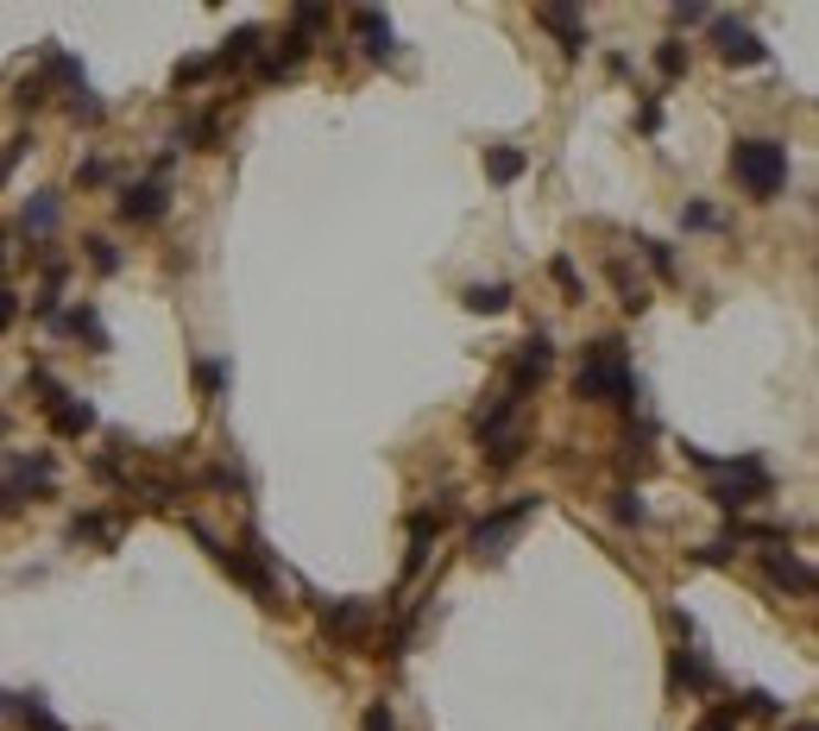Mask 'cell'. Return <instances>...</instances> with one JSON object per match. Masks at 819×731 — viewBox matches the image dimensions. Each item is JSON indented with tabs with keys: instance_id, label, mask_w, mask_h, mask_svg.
Returning a JSON list of instances; mask_svg holds the SVG:
<instances>
[{
	"instance_id": "6da1fadb",
	"label": "cell",
	"mask_w": 819,
	"mask_h": 731,
	"mask_svg": "<svg viewBox=\"0 0 819 731\" xmlns=\"http://www.w3.org/2000/svg\"><path fill=\"white\" fill-rule=\"evenodd\" d=\"M574 391L586 404H643V385H637V373H631V359H624V341H593L586 347V359H580V373H574Z\"/></svg>"
},
{
	"instance_id": "7a4b0ae2",
	"label": "cell",
	"mask_w": 819,
	"mask_h": 731,
	"mask_svg": "<svg viewBox=\"0 0 819 731\" xmlns=\"http://www.w3.org/2000/svg\"><path fill=\"white\" fill-rule=\"evenodd\" d=\"M190 536H196L202 549L222 561V574H234L246 593L259 599V605H278V580H271V549H266V536H259V530H246V549H222V542L202 530V524H190Z\"/></svg>"
},
{
	"instance_id": "3957f363",
	"label": "cell",
	"mask_w": 819,
	"mask_h": 731,
	"mask_svg": "<svg viewBox=\"0 0 819 731\" xmlns=\"http://www.w3.org/2000/svg\"><path fill=\"white\" fill-rule=\"evenodd\" d=\"M731 178L744 183L756 202H769L788 190V146H775V139H737L731 146Z\"/></svg>"
},
{
	"instance_id": "277c9868",
	"label": "cell",
	"mask_w": 819,
	"mask_h": 731,
	"mask_svg": "<svg viewBox=\"0 0 819 731\" xmlns=\"http://www.w3.org/2000/svg\"><path fill=\"white\" fill-rule=\"evenodd\" d=\"M536 510H542V498H536V492H517L510 505L486 510V517L473 524V536H466V542H473V555H479V561H498V555H505L510 542H517V530L530 524Z\"/></svg>"
},
{
	"instance_id": "5b68a950",
	"label": "cell",
	"mask_w": 819,
	"mask_h": 731,
	"mask_svg": "<svg viewBox=\"0 0 819 731\" xmlns=\"http://www.w3.org/2000/svg\"><path fill=\"white\" fill-rule=\"evenodd\" d=\"M51 480H57V461H51V454H20L13 473L0 480V517H20V510L32 505V492H51Z\"/></svg>"
},
{
	"instance_id": "8992f818",
	"label": "cell",
	"mask_w": 819,
	"mask_h": 731,
	"mask_svg": "<svg viewBox=\"0 0 819 731\" xmlns=\"http://www.w3.org/2000/svg\"><path fill=\"white\" fill-rule=\"evenodd\" d=\"M554 366V341L542 329L530 334V341H524V347H517V359H510V373H505V398L510 404H524L536 391V385H542V373H549Z\"/></svg>"
},
{
	"instance_id": "52a82bcc",
	"label": "cell",
	"mask_w": 819,
	"mask_h": 731,
	"mask_svg": "<svg viewBox=\"0 0 819 731\" xmlns=\"http://www.w3.org/2000/svg\"><path fill=\"white\" fill-rule=\"evenodd\" d=\"M114 208H120V222L152 227V222H164V215H171V190H164L158 178H139V183H127V190H120V202H114Z\"/></svg>"
},
{
	"instance_id": "ba28073f",
	"label": "cell",
	"mask_w": 819,
	"mask_h": 731,
	"mask_svg": "<svg viewBox=\"0 0 819 731\" xmlns=\"http://www.w3.org/2000/svg\"><path fill=\"white\" fill-rule=\"evenodd\" d=\"M712 45H719L725 64H769V45L744 20H712Z\"/></svg>"
},
{
	"instance_id": "9c48e42d",
	"label": "cell",
	"mask_w": 819,
	"mask_h": 731,
	"mask_svg": "<svg viewBox=\"0 0 819 731\" xmlns=\"http://www.w3.org/2000/svg\"><path fill=\"white\" fill-rule=\"evenodd\" d=\"M763 574H769V587H788V593L813 599V568H807L800 555H788V549H763Z\"/></svg>"
},
{
	"instance_id": "30bf717a",
	"label": "cell",
	"mask_w": 819,
	"mask_h": 731,
	"mask_svg": "<svg viewBox=\"0 0 819 731\" xmlns=\"http://www.w3.org/2000/svg\"><path fill=\"white\" fill-rule=\"evenodd\" d=\"M45 422H51V436H64V442H83L95 429V404L89 398H57L45 410Z\"/></svg>"
},
{
	"instance_id": "8fae6325",
	"label": "cell",
	"mask_w": 819,
	"mask_h": 731,
	"mask_svg": "<svg viewBox=\"0 0 819 731\" xmlns=\"http://www.w3.org/2000/svg\"><path fill=\"white\" fill-rule=\"evenodd\" d=\"M354 32H359V45H366V57H373V64H385V57L398 51V32H391V20H385L378 7H359Z\"/></svg>"
},
{
	"instance_id": "7c38bea8",
	"label": "cell",
	"mask_w": 819,
	"mask_h": 731,
	"mask_svg": "<svg viewBox=\"0 0 819 731\" xmlns=\"http://www.w3.org/2000/svg\"><path fill=\"white\" fill-rule=\"evenodd\" d=\"M618 461H624V473H649L656 466V429L649 422H631L618 436Z\"/></svg>"
},
{
	"instance_id": "4fadbf2b",
	"label": "cell",
	"mask_w": 819,
	"mask_h": 731,
	"mask_svg": "<svg viewBox=\"0 0 819 731\" xmlns=\"http://www.w3.org/2000/svg\"><path fill=\"white\" fill-rule=\"evenodd\" d=\"M51 329H57V334H83V341H89L95 354H108V347H114V341H108V329H101V310H95V303H76V310H69V315H57Z\"/></svg>"
},
{
	"instance_id": "5bb4252c",
	"label": "cell",
	"mask_w": 819,
	"mask_h": 731,
	"mask_svg": "<svg viewBox=\"0 0 819 731\" xmlns=\"http://www.w3.org/2000/svg\"><path fill=\"white\" fill-rule=\"evenodd\" d=\"M536 20H542L554 39H561V51H568V57H580V51H586V20H580L574 7H542Z\"/></svg>"
},
{
	"instance_id": "9a60e30c",
	"label": "cell",
	"mask_w": 819,
	"mask_h": 731,
	"mask_svg": "<svg viewBox=\"0 0 819 731\" xmlns=\"http://www.w3.org/2000/svg\"><path fill=\"white\" fill-rule=\"evenodd\" d=\"M322 624H328V637H366V605L334 599V605H322Z\"/></svg>"
},
{
	"instance_id": "2e32d148",
	"label": "cell",
	"mask_w": 819,
	"mask_h": 731,
	"mask_svg": "<svg viewBox=\"0 0 819 731\" xmlns=\"http://www.w3.org/2000/svg\"><path fill=\"white\" fill-rule=\"evenodd\" d=\"M259 45H266V32H259V25H234V32H227V45H222V57H215V69L252 64V57H259Z\"/></svg>"
},
{
	"instance_id": "e0dca14e",
	"label": "cell",
	"mask_w": 819,
	"mask_h": 731,
	"mask_svg": "<svg viewBox=\"0 0 819 731\" xmlns=\"http://www.w3.org/2000/svg\"><path fill=\"white\" fill-rule=\"evenodd\" d=\"M668 681L687 687V694H707V687H712V668L700 663V649H675V663H668Z\"/></svg>"
},
{
	"instance_id": "ac0fdd59",
	"label": "cell",
	"mask_w": 819,
	"mask_h": 731,
	"mask_svg": "<svg viewBox=\"0 0 819 731\" xmlns=\"http://www.w3.org/2000/svg\"><path fill=\"white\" fill-rule=\"evenodd\" d=\"M524 448H530V436H524V429H505V436H492V442L479 448V454H486V466H492V473H505V466H517V461H524Z\"/></svg>"
},
{
	"instance_id": "d6986e66",
	"label": "cell",
	"mask_w": 819,
	"mask_h": 731,
	"mask_svg": "<svg viewBox=\"0 0 819 731\" xmlns=\"http://www.w3.org/2000/svg\"><path fill=\"white\" fill-rule=\"evenodd\" d=\"M612 290H618V303H624L631 315H643V310H649V284H643L637 271L624 266V259H612Z\"/></svg>"
},
{
	"instance_id": "ffe728a7",
	"label": "cell",
	"mask_w": 819,
	"mask_h": 731,
	"mask_svg": "<svg viewBox=\"0 0 819 731\" xmlns=\"http://www.w3.org/2000/svg\"><path fill=\"white\" fill-rule=\"evenodd\" d=\"M69 536H76V542H120V517H108V510H83V517H76V524H69Z\"/></svg>"
},
{
	"instance_id": "44dd1931",
	"label": "cell",
	"mask_w": 819,
	"mask_h": 731,
	"mask_svg": "<svg viewBox=\"0 0 819 731\" xmlns=\"http://www.w3.org/2000/svg\"><path fill=\"white\" fill-rule=\"evenodd\" d=\"M530 171V158L517 152V146H486V178L492 183H517Z\"/></svg>"
},
{
	"instance_id": "7402d4cb",
	"label": "cell",
	"mask_w": 819,
	"mask_h": 731,
	"mask_svg": "<svg viewBox=\"0 0 819 731\" xmlns=\"http://www.w3.org/2000/svg\"><path fill=\"white\" fill-rule=\"evenodd\" d=\"M461 303H466L473 315H505V310H510V284H466Z\"/></svg>"
},
{
	"instance_id": "603a6c76",
	"label": "cell",
	"mask_w": 819,
	"mask_h": 731,
	"mask_svg": "<svg viewBox=\"0 0 819 731\" xmlns=\"http://www.w3.org/2000/svg\"><path fill=\"white\" fill-rule=\"evenodd\" d=\"M612 517H618L624 530H643V524H649V505L637 498V486H618V492H612Z\"/></svg>"
},
{
	"instance_id": "cb8c5ba5",
	"label": "cell",
	"mask_w": 819,
	"mask_h": 731,
	"mask_svg": "<svg viewBox=\"0 0 819 731\" xmlns=\"http://www.w3.org/2000/svg\"><path fill=\"white\" fill-rule=\"evenodd\" d=\"M57 227V190H39L25 202V234H51Z\"/></svg>"
},
{
	"instance_id": "d4e9b609",
	"label": "cell",
	"mask_w": 819,
	"mask_h": 731,
	"mask_svg": "<svg viewBox=\"0 0 819 731\" xmlns=\"http://www.w3.org/2000/svg\"><path fill=\"white\" fill-rule=\"evenodd\" d=\"M25 385L39 391V410H51L57 398H69V385H64L57 373H51V366H32V373H25Z\"/></svg>"
},
{
	"instance_id": "484cf974",
	"label": "cell",
	"mask_w": 819,
	"mask_h": 731,
	"mask_svg": "<svg viewBox=\"0 0 819 731\" xmlns=\"http://www.w3.org/2000/svg\"><path fill=\"white\" fill-rule=\"evenodd\" d=\"M83 246H89V266L101 271V278H114V271H120V246H114L108 234H89Z\"/></svg>"
},
{
	"instance_id": "4316f807",
	"label": "cell",
	"mask_w": 819,
	"mask_h": 731,
	"mask_svg": "<svg viewBox=\"0 0 819 731\" xmlns=\"http://www.w3.org/2000/svg\"><path fill=\"white\" fill-rule=\"evenodd\" d=\"M13 101H20L25 114H39V108H45V101H51V83H45V69H32V76H25V83H20V95H13Z\"/></svg>"
},
{
	"instance_id": "83f0119b",
	"label": "cell",
	"mask_w": 819,
	"mask_h": 731,
	"mask_svg": "<svg viewBox=\"0 0 819 731\" xmlns=\"http://www.w3.org/2000/svg\"><path fill=\"white\" fill-rule=\"evenodd\" d=\"M737 712H751V719H775V712H782V700H775V694H763V687H744V694H737Z\"/></svg>"
},
{
	"instance_id": "f1b7e54d",
	"label": "cell",
	"mask_w": 819,
	"mask_h": 731,
	"mask_svg": "<svg viewBox=\"0 0 819 731\" xmlns=\"http://www.w3.org/2000/svg\"><path fill=\"white\" fill-rule=\"evenodd\" d=\"M69 120H89V127H101V120H108V108H101V95L76 89V95H69Z\"/></svg>"
},
{
	"instance_id": "f546056e",
	"label": "cell",
	"mask_w": 819,
	"mask_h": 731,
	"mask_svg": "<svg viewBox=\"0 0 819 731\" xmlns=\"http://www.w3.org/2000/svg\"><path fill=\"white\" fill-rule=\"evenodd\" d=\"M656 69H662V76H687V45L681 39H662V45H656Z\"/></svg>"
},
{
	"instance_id": "4dcf8cb0",
	"label": "cell",
	"mask_w": 819,
	"mask_h": 731,
	"mask_svg": "<svg viewBox=\"0 0 819 731\" xmlns=\"http://www.w3.org/2000/svg\"><path fill=\"white\" fill-rule=\"evenodd\" d=\"M196 385L208 391V398H222V391H227V366H222V359H196Z\"/></svg>"
},
{
	"instance_id": "1f68e13d",
	"label": "cell",
	"mask_w": 819,
	"mask_h": 731,
	"mask_svg": "<svg viewBox=\"0 0 819 731\" xmlns=\"http://www.w3.org/2000/svg\"><path fill=\"white\" fill-rule=\"evenodd\" d=\"M215 76V57H183L177 64V89H196V83H208Z\"/></svg>"
},
{
	"instance_id": "d6a6232c",
	"label": "cell",
	"mask_w": 819,
	"mask_h": 731,
	"mask_svg": "<svg viewBox=\"0 0 819 731\" xmlns=\"http://www.w3.org/2000/svg\"><path fill=\"white\" fill-rule=\"evenodd\" d=\"M681 227L707 234V227H719V208H707V202H687V208H681Z\"/></svg>"
},
{
	"instance_id": "836d02e7",
	"label": "cell",
	"mask_w": 819,
	"mask_h": 731,
	"mask_svg": "<svg viewBox=\"0 0 819 731\" xmlns=\"http://www.w3.org/2000/svg\"><path fill=\"white\" fill-rule=\"evenodd\" d=\"M359 731H398V719H391V707H385V700H373V707L359 712Z\"/></svg>"
},
{
	"instance_id": "e575fe53",
	"label": "cell",
	"mask_w": 819,
	"mask_h": 731,
	"mask_svg": "<svg viewBox=\"0 0 819 731\" xmlns=\"http://www.w3.org/2000/svg\"><path fill=\"white\" fill-rule=\"evenodd\" d=\"M637 246H643V259H649V266L662 271V278H675V252H668L662 240H637Z\"/></svg>"
},
{
	"instance_id": "d590c367",
	"label": "cell",
	"mask_w": 819,
	"mask_h": 731,
	"mask_svg": "<svg viewBox=\"0 0 819 731\" xmlns=\"http://www.w3.org/2000/svg\"><path fill=\"white\" fill-rule=\"evenodd\" d=\"M731 549H737V542H725V536H719V542H707V549H693V561H700V568H725Z\"/></svg>"
},
{
	"instance_id": "8d00e7d4",
	"label": "cell",
	"mask_w": 819,
	"mask_h": 731,
	"mask_svg": "<svg viewBox=\"0 0 819 731\" xmlns=\"http://www.w3.org/2000/svg\"><path fill=\"white\" fill-rule=\"evenodd\" d=\"M13 322H20V297H13V290L0 284V334L13 329Z\"/></svg>"
},
{
	"instance_id": "74e56055",
	"label": "cell",
	"mask_w": 819,
	"mask_h": 731,
	"mask_svg": "<svg viewBox=\"0 0 819 731\" xmlns=\"http://www.w3.org/2000/svg\"><path fill=\"white\" fill-rule=\"evenodd\" d=\"M549 271H554V284L568 290V297H580V271H574V266H568V259H554V266H549Z\"/></svg>"
},
{
	"instance_id": "f35d334b",
	"label": "cell",
	"mask_w": 819,
	"mask_h": 731,
	"mask_svg": "<svg viewBox=\"0 0 819 731\" xmlns=\"http://www.w3.org/2000/svg\"><path fill=\"white\" fill-rule=\"evenodd\" d=\"M76 183H108V164H101V158H83V164H76Z\"/></svg>"
},
{
	"instance_id": "ab89813d",
	"label": "cell",
	"mask_w": 819,
	"mask_h": 731,
	"mask_svg": "<svg viewBox=\"0 0 819 731\" xmlns=\"http://www.w3.org/2000/svg\"><path fill=\"white\" fill-rule=\"evenodd\" d=\"M675 25H712V13H707V7H687V0H681V7H675Z\"/></svg>"
},
{
	"instance_id": "60d3db41",
	"label": "cell",
	"mask_w": 819,
	"mask_h": 731,
	"mask_svg": "<svg viewBox=\"0 0 819 731\" xmlns=\"http://www.w3.org/2000/svg\"><path fill=\"white\" fill-rule=\"evenodd\" d=\"M25 146H32V139H13V146H7V158H0V178H13V164L25 158Z\"/></svg>"
},
{
	"instance_id": "b9f144b4",
	"label": "cell",
	"mask_w": 819,
	"mask_h": 731,
	"mask_svg": "<svg viewBox=\"0 0 819 731\" xmlns=\"http://www.w3.org/2000/svg\"><path fill=\"white\" fill-rule=\"evenodd\" d=\"M637 127H643V133H656V127H662V108H656V101H643V108H637Z\"/></svg>"
},
{
	"instance_id": "7bdbcfd3",
	"label": "cell",
	"mask_w": 819,
	"mask_h": 731,
	"mask_svg": "<svg viewBox=\"0 0 819 731\" xmlns=\"http://www.w3.org/2000/svg\"><path fill=\"white\" fill-rule=\"evenodd\" d=\"M693 731H731V712H707V719H700Z\"/></svg>"
},
{
	"instance_id": "ee69618b",
	"label": "cell",
	"mask_w": 819,
	"mask_h": 731,
	"mask_svg": "<svg viewBox=\"0 0 819 731\" xmlns=\"http://www.w3.org/2000/svg\"><path fill=\"white\" fill-rule=\"evenodd\" d=\"M0 266H7V227H0Z\"/></svg>"
},
{
	"instance_id": "f6af8a7d",
	"label": "cell",
	"mask_w": 819,
	"mask_h": 731,
	"mask_svg": "<svg viewBox=\"0 0 819 731\" xmlns=\"http://www.w3.org/2000/svg\"><path fill=\"white\" fill-rule=\"evenodd\" d=\"M795 731H813V725H795Z\"/></svg>"
}]
</instances>
